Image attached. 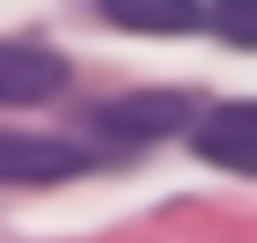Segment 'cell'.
I'll use <instances>...</instances> for the list:
<instances>
[{
	"mask_svg": "<svg viewBox=\"0 0 257 243\" xmlns=\"http://www.w3.org/2000/svg\"><path fill=\"white\" fill-rule=\"evenodd\" d=\"M88 125H96L103 140H118V147H147V140H169V133L191 125V96L184 89H133V96L96 103Z\"/></svg>",
	"mask_w": 257,
	"mask_h": 243,
	"instance_id": "cell-1",
	"label": "cell"
},
{
	"mask_svg": "<svg viewBox=\"0 0 257 243\" xmlns=\"http://www.w3.org/2000/svg\"><path fill=\"white\" fill-rule=\"evenodd\" d=\"M88 170V147L44 140V133H0V184H59Z\"/></svg>",
	"mask_w": 257,
	"mask_h": 243,
	"instance_id": "cell-2",
	"label": "cell"
},
{
	"mask_svg": "<svg viewBox=\"0 0 257 243\" xmlns=\"http://www.w3.org/2000/svg\"><path fill=\"white\" fill-rule=\"evenodd\" d=\"M59 89H66V59L59 52L0 37V103H52Z\"/></svg>",
	"mask_w": 257,
	"mask_h": 243,
	"instance_id": "cell-3",
	"label": "cell"
},
{
	"mask_svg": "<svg viewBox=\"0 0 257 243\" xmlns=\"http://www.w3.org/2000/svg\"><path fill=\"white\" fill-rule=\"evenodd\" d=\"M198 155L235 177H257V103H220L213 118H198Z\"/></svg>",
	"mask_w": 257,
	"mask_h": 243,
	"instance_id": "cell-4",
	"label": "cell"
},
{
	"mask_svg": "<svg viewBox=\"0 0 257 243\" xmlns=\"http://www.w3.org/2000/svg\"><path fill=\"white\" fill-rule=\"evenodd\" d=\"M103 15L118 30H140V37H191L206 8L198 0H103Z\"/></svg>",
	"mask_w": 257,
	"mask_h": 243,
	"instance_id": "cell-5",
	"label": "cell"
},
{
	"mask_svg": "<svg viewBox=\"0 0 257 243\" xmlns=\"http://www.w3.org/2000/svg\"><path fill=\"white\" fill-rule=\"evenodd\" d=\"M213 30L228 44H242V52H257V0H220V8H213Z\"/></svg>",
	"mask_w": 257,
	"mask_h": 243,
	"instance_id": "cell-6",
	"label": "cell"
}]
</instances>
